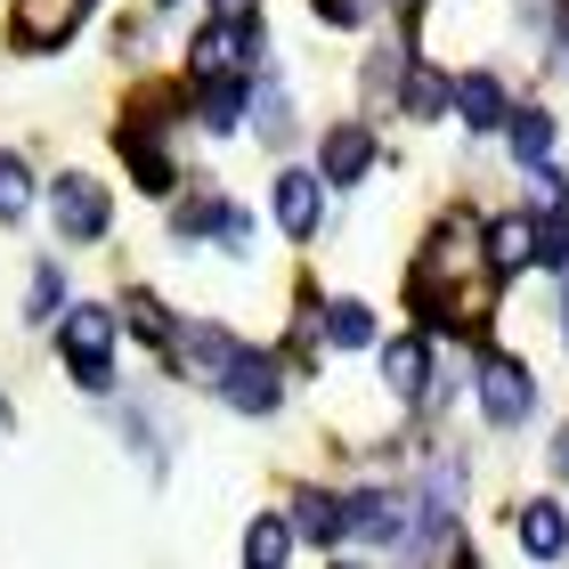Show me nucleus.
Returning a JSON list of instances; mask_svg holds the SVG:
<instances>
[{"mask_svg": "<svg viewBox=\"0 0 569 569\" xmlns=\"http://www.w3.org/2000/svg\"><path fill=\"white\" fill-rule=\"evenodd\" d=\"M58 358H66V375L82 382V391H114V309H66L58 318Z\"/></svg>", "mask_w": 569, "mask_h": 569, "instance_id": "f257e3e1", "label": "nucleus"}, {"mask_svg": "<svg viewBox=\"0 0 569 569\" xmlns=\"http://www.w3.org/2000/svg\"><path fill=\"white\" fill-rule=\"evenodd\" d=\"M480 416L497 423V431H521L537 416V375L521 367V358L488 350V342H480Z\"/></svg>", "mask_w": 569, "mask_h": 569, "instance_id": "f03ea898", "label": "nucleus"}, {"mask_svg": "<svg viewBox=\"0 0 569 569\" xmlns=\"http://www.w3.org/2000/svg\"><path fill=\"white\" fill-rule=\"evenodd\" d=\"M188 66H196V82H252L261 73V24H203L196 49H188Z\"/></svg>", "mask_w": 569, "mask_h": 569, "instance_id": "7ed1b4c3", "label": "nucleus"}, {"mask_svg": "<svg viewBox=\"0 0 569 569\" xmlns=\"http://www.w3.org/2000/svg\"><path fill=\"white\" fill-rule=\"evenodd\" d=\"M49 220H58L66 244H98V237H107V220H114V203H107V188H98V179L66 171L58 188H49Z\"/></svg>", "mask_w": 569, "mask_h": 569, "instance_id": "20e7f679", "label": "nucleus"}, {"mask_svg": "<svg viewBox=\"0 0 569 569\" xmlns=\"http://www.w3.org/2000/svg\"><path fill=\"white\" fill-rule=\"evenodd\" d=\"M212 391L228 399V407H237V416H277V399H284V375H277V358L269 350H237V358H228V375L212 382Z\"/></svg>", "mask_w": 569, "mask_h": 569, "instance_id": "39448f33", "label": "nucleus"}, {"mask_svg": "<svg viewBox=\"0 0 569 569\" xmlns=\"http://www.w3.org/2000/svg\"><path fill=\"white\" fill-rule=\"evenodd\" d=\"M529 244H537V212L521 203V212H505V220H488L480 228V269H488V284H512L529 269Z\"/></svg>", "mask_w": 569, "mask_h": 569, "instance_id": "423d86ee", "label": "nucleus"}, {"mask_svg": "<svg viewBox=\"0 0 569 569\" xmlns=\"http://www.w3.org/2000/svg\"><path fill=\"white\" fill-rule=\"evenodd\" d=\"M350 537L358 546H399V529L416 521V512H407V488H350Z\"/></svg>", "mask_w": 569, "mask_h": 569, "instance_id": "0eeeda50", "label": "nucleus"}, {"mask_svg": "<svg viewBox=\"0 0 569 569\" xmlns=\"http://www.w3.org/2000/svg\"><path fill=\"white\" fill-rule=\"evenodd\" d=\"M269 212H277L284 237H318V220H326V179H318V171H277Z\"/></svg>", "mask_w": 569, "mask_h": 569, "instance_id": "6e6552de", "label": "nucleus"}, {"mask_svg": "<svg viewBox=\"0 0 569 569\" xmlns=\"http://www.w3.org/2000/svg\"><path fill=\"white\" fill-rule=\"evenodd\" d=\"M375 171V131L367 122H333V131L318 139V179L326 188H350V179Z\"/></svg>", "mask_w": 569, "mask_h": 569, "instance_id": "1a4fd4ad", "label": "nucleus"}, {"mask_svg": "<svg viewBox=\"0 0 569 569\" xmlns=\"http://www.w3.org/2000/svg\"><path fill=\"white\" fill-rule=\"evenodd\" d=\"M293 537H309V546H342L350 537V505L333 497V488H293Z\"/></svg>", "mask_w": 569, "mask_h": 569, "instance_id": "9d476101", "label": "nucleus"}, {"mask_svg": "<svg viewBox=\"0 0 569 569\" xmlns=\"http://www.w3.org/2000/svg\"><path fill=\"white\" fill-rule=\"evenodd\" d=\"M237 350H244V342H237L228 326H179V350H171V367H179V375H203V382H220Z\"/></svg>", "mask_w": 569, "mask_h": 569, "instance_id": "9b49d317", "label": "nucleus"}, {"mask_svg": "<svg viewBox=\"0 0 569 569\" xmlns=\"http://www.w3.org/2000/svg\"><path fill=\"white\" fill-rule=\"evenodd\" d=\"M456 114H463V131H505L512 122V98H505V82L497 73H456Z\"/></svg>", "mask_w": 569, "mask_h": 569, "instance_id": "f8f14e48", "label": "nucleus"}, {"mask_svg": "<svg viewBox=\"0 0 569 569\" xmlns=\"http://www.w3.org/2000/svg\"><path fill=\"white\" fill-rule=\"evenodd\" d=\"M512 537H521L529 561H561V553H569V512H561L553 497H529L521 521H512Z\"/></svg>", "mask_w": 569, "mask_h": 569, "instance_id": "ddd939ff", "label": "nucleus"}, {"mask_svg": "<svg viewBox=\"0 0 569 569\" xmlns=\"http://www.w3.org/2000/svg\"><path fill=\"white\" fill-rule=\"evenodd\" d=\"M114 154H122V163H131V179H139L147 196H171V179H179V171H171V154H163V139H154L147 122H122Z\"/></svg>", "mask_w": 569, "mask_h": 569, "instance_id": "4468645a", "label": "nucleus"}, {"mask_svg": "<svg viewBox=\"0 0 569 569\" xmlns=\"http://www.w3.org/2000/svg\"><path fill=\"white\" fill-rule=\"evenodd\" d=\"M382 382H391L399 399H431V342H423V333L382 342Z\"/></svg>", "mask_w": 569, "mask_h": 569, "instance_id": "2eb2a0df", "label": "nucleus"}, {"mask_svg": "<svg viewBox=\"0 0 569 569\" xmlns=\"http://www.w3.org/2000/svg\"><path fill=\"white\" fill-rule=\"evenodd\" d=\"M171 228H179L188 244H196V237H220V244H244V237H252V220H244L228 196H196V203H188V212H179Z\"/></svg>", "mask_w": 569, "mask_h": 569, "instance_id": "dca6fc26", "label": "nucleus"}, {"mask_svg": "<svg viewBox=\"0 0 569 569\" xmlns=\"http://www.w3.org/2000/svg\"><path fill=\"white\" fill-rule=\"evenodd\" d=\"M505 131H512V163H521L529 179L553 171V114H546V107H512Z\"/></svg>", "mask_w": 569, "mask_h": 569, "instance_id": "f3484780", "label": "nucleus"}, {"mask_svg": "<svg viewBox=\"0 0 569 569\" xmlns=\"http://www.w3.org/2000/svg\"><path fill=\"white\" fill-rule=\"evenodd\" d=\"M407 114H416V122H431L439 107H456V82H439V66L431 58H407Z\"/></svg>", "mask_w": 569, "mask_h": 569, "instance_id": "a211bd4d", "label": "nucleus"}, {"mask_svg": "<svg viewBox=\"0 0 569 569\" xmlns=\"http://www.w3.org/2000/svg\"><path fill=\"white\" fill-rule=\"evenodd\" d=\"M284 553H293V521H284V512H261V521L244 529V569H284Z\"/></svg>", "mask_w": 569, "mask_h": 569, "instance_id": "6ab92c4d", "label": "nucleus"}, {"mask_svg": "<svg viewBox=\"0 0 569 569\" xmlns=\"http://www.w3.org/2000/svg\"><path fill=\"white\" fill-rule=\"evenodd\" d=\"M318 333L333 350H375V309L367 301H326V326Z\"/></svg>", "mask_w": 569, "mask_h": 569, "instance_id": "aec40b11", "label": "nucleus"}, {"mask_svg": "<svg viewBox=\"0 0 569 569\" xmlns=\"http://www.w3.org/2000/svg\"><path fill=\"white\" fill-rule=\"evenodd\" d=\"M529 269H569V212H561V203H537V244H529Z\"/></svg>", "mask_w": 569, "mask_h": 569, "instance_id": "412c9836", "label": "nucleus"}, {"mask_svg": "<svg viewBox=\"0 0 569 569\" xmlns=\"http://www.w3.org/2000/svg\"><path fill=\"white\" fill-rule=\"evenodd\" d=\"M122 318L139 326V342H147V350H163V358L179 350V326H171V309L154 301V293H131V301H122Z\"/></svg>", "mask_w": 569, "mask_h": 569, "instance_id": "4be33fe9", "label": "nucleus"}, {"mask_svg": "<svg viewBox=\"0 0 569 569\" xmlns=\"http://www.w3.org/2000/svg\"><path fill=\"white\" fill-rule=\"evenodd\" d=\"M24 212H33V163H24V154H9V147H0V220H24Z\"/></svg>", "mask_w": 569, "mask_h": 569, "instance_id": "5701e85b", "label": "nucleus"}, {"mask_svg": "<svg viewBox=\"0 0 569 569\" xmlns=\"http://www.w3.org/2000/svg\"><path fill=\"white\" fill-rule=\"evenodd\" d=\"M244 90H252V82H196V98H203V122H212V131H237Z\"/></svg>", "mask_w": 569, "mask_h": 569, "instance_id": "b1692460", "label": "nucleus"}, {"mask_svg": "<svg viewBox=\"0 0 569 569\" xmlns=\"http://www.w3.org/2000/svg\"><path fill=\"white\" fill-rule=\"evenodd\" d=\"M252 122H261V139H269V147H284V131H293V98L277 90V73H269V90L252 98Z\"/></svg>", "mask_w": 569, "mask_h": 569, "instance_id": "393cba45", "label": "nucleus"}, {"mask_svg": "<svg viewBox=\"0 0 569 569\" xmlns=\"http://www.w3.org/2000/svg\"><path fill=\"white\" fill-rule=\"evenodd\" d=\"M24 309H33V318H58V309H66V269H33V293H24Z\"/></svg>", "mask_w": 569, "mask_h": 569, "instance_id": "a878e982", "label": "nucleus"}, {"mask_svg": "<svg viewBox=\"0 0 569 569\" xmlns=\"http://www.w3.org/2000/svg\"><path fill=\"white\" fill-rule=\"evenodd\" d=\"M375 0H318V24H333V33H350V24H367Z\"/></svg>", "mask_w": 569, "mask_h": 569, "instance_id": "bb28decb", "label": "nucleus"}, {"mask_svg": "<svg viewBox=\"0 0 569 569\" xmlns=\"http://www.w3.org/2000/svg\"><path fill=\"white\" fill-rule=\"evenodd\" d=\"M220 24H261V0H212Z\"/></svg>", "mask_w": 569, "mask_h": 569, "instance_id": "cd10ccee", "label": "nucleus"}, {"mask_svg": "<svg viewBox=\"0 0 569 569\" xmlns=\"http://www.w3.org/2000/svg\"><path fill=\"white\" fill-rule=\"evenodd\" d=\"M553 17V0H521V24H546Z\"/></svg>", "mask_w": 569, "mask_h": 569, "instance_id": "c85d7f7f", "label": "nucleus"}, {"mask_svg": "<svg viewBox=\"0 0 569 569\" xmlns=\"http://www.w3.org/2000/svg\"><path fill=\"white\" fill-rule=\"evenodd\" d=\"M553 472H561V480H569V431H561V439H553Z\"/></svg>", "mask_w": 569, "mask_h": 569, "instance_id": "c756f323", "label": "nucleus"}, {"mask_svg": "<svg viewBox=\"0 0 569 569\" xmlns=\"http://www.w3.org/2000/svg\"><path fill=\"white\" fill-rule=\"evenodd\" d=\"M456 569H480V561H472V546H463V553H456Z\"/></svg>", "mask_w": 569, "mask_h": 569, "instance_id": "7c9ffc66", "label": "nucleus"}, {"mask_svg": "<svg viewBox=\"0 0 569 569\" xmlns=\"http://www.w3.org/2000/svg\"><path fill=\"white\" fill-rule=\"evenodd\" d=\"M561 41H569V9H561Z\"/></svg>", "mask_w": 569, "mask_h": 569, "instance_id": "2f4dec72", "label": "nucleus"}, {"mask_svg": "<svg viewBox=\"0 0 569 569\" xmlns=\"http://www.w3.org/2000/svg\"><path fill=\"white\" fill-rule=\"evenodd\" d=\"M561 326H569V301H561Z\"/></svg>", "mask_w": 569, "mask_h": 569, "instance_id": "473e14b6", "label": "nucleus"}, {"mask_svg": "<svg viewBox=\"0 0 569 569\" xmlns=\"http://www.w3.org/2000/svg\"><path fill=\"white\" fill-rule=\"evenodd\" d=\"M163 9H179V0H163Z\"/></svg>", "mask_w": 569, "mask_h": 569, "instance_id": "72a5a7b5", "label": "nucleus"}, {"mask_svg": "<svg viewBox=\"0 0 569 569\" xmlns=\"http://www.w3.org/2000/svg\"><path fill=\"white\" fill-rule=\"evenodd\" d=\"M333 569H350V561H333Z\"/></svg>", "mask_w": 569, "mask_h": 569, "instance_id": "f704fd0d", "label": "nucleus"}]
</instances>
